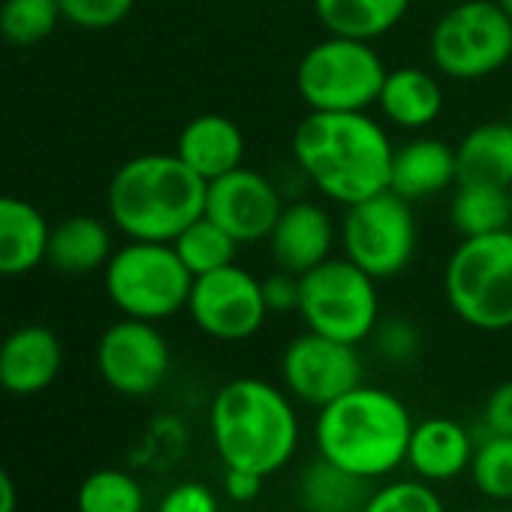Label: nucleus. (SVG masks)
<instances>
[{"instance_id":"423d86ee","label":"nucleus","mask_w":512,"mask_h":512,"mask_svg":"<svg viewBox=\"0 0 512 512\" xmlns=\"http://www.w3.org/2000/svg\"><path fill=\"white\" fill-rule=\"evenodd\" d=\"M109 302L133 320L163 323L178 311H187L193 275L169 241H136L112 253L106 263Z\"/></svg>"},{"instance_id":"4be33fe9","label":"nucleus","mask_w":512,"mask_h":512,"mask_svg":"<svg viewBox=\"0 0 512 512\" xmlns=\"http://www.w3.org/2000/svg\"><path fill=\"white\" fill-rule=\"evenodd\" d=\"M112 232L103 220L73 214L49 229L46 263L64 275H91L112 260Z\"/></svg>"},{"instance_id":"c756f323","label":"nucleus","mask_w":512,"mask_h":512,"mask_svg":"<svg viewBox=\"0 0 512 512\" xmlns=\"http://www.w3.org/2000/svg\"><path fill=\"white\" fill-rule=\"evenodd\" d=\"M58 0H4L0 4V37L13 46L46 40L61 22Z\"/></svg>"},{"instance_id":"5701e85b","label":"nucleus","mask_w":512,"mask_h":512,"mask_svg":"<svg viewBox=\"0 0 512 512\" xmlns=\"http://www.w3.org/2000/svg\"><path fill=\"white\" fill-rule=\"evenodd\" d=\"M458 184H512V124L488 121L476 124L455 145Z\"/></svg>"},{"instance_id":"473e14b6","label":"nucleus","mask_w":512,"mask_h":512,"mask_svg":"<svg viewBox=\"0 0 512 512\" xmlns=\"http://www.w3.org/2000/svg\"><path fill=\"white\" fill-rule=\"evenodd\" d=\"M374 347L386 362L407 365L419 356V329L407 320H386L374 329Z\"/></svg>"},{"instance_id":"79ce46f5","label":"nucleus","mask_w":512,"mask_h":512,"mask_svg":"<svg viewBox=\"0 0 512 512\" xmlns=\"http://www.w3.org/2000/svg\"><path fill=\"white\" fill-rule=\"evenodd\" d=\"M299 512H308V509H299Z\"/></svg>"},{"instance_id":"6e6552de","label":"nucleus","mask_w":512,"mask_h":512,"mask_svg":"<svg viewBox=\"0 0 512 512\" xmlns=\"http://www.w3.org/2000/svg\"><path fill=\"white\" fill-rule=\"evenodd\" d=\"M428 55L446 79H488L512 61V19L494 0H461L434 22Z\"/></svg>"},{"instance_id":"7ed1b4c3","label":"nucleus","mask_w":512,"mask_h":512,"mask_svg":"<svg viewBox=\"0 0 512 512\" xmlns=\"http://www.w3.org/2000/svg\"><path fill=\"white\" fill-rule=\"evenodd\" d=\"M413 425L398 395L362 383L317 410L314 440L320 458L371 482L407 464Z\"/></svg>"},{"instance_id":"c9c22d12","label":"nucleus","mask_w":512,"mask_h":512,"mask_svg":"<svg viewBox=\"0 0 512 512\" xmlns=\"http://www.w3.org/2000/svg\"><path fill=\"white\" fill-rule=\"evenodd\" d=\"M485 434H512V377L497 383L482 407Z\"/></svg>"},{"instance_id":"37998d69","label":"nucleus","mask_w":512,"mask_h":512,"mask_svg":"<svg viewBox=\"0 0 512 512\" xmlns=\"http://www.w3.org/2000/svg\"><path fill=\"white\" fill-rule=\"evenodd\" d=\"M509 124H512V121H509Z\"/></svg>"},{"instance_id":"72a5a7b5","label":"nucleus","mask_w":512,"mask_h":512,"mask_svg":"<svg viewBox=\"0 0 512 512\" xmlns=\"http://www.w3.org/2000/svg\"><path fill=\"white\" fill-rule=\"evenodd\" d=\"M157 512H220V497L211 485L187 479L160 497Z\"/></svg>"},{"instance_id":"f704fd0d","label":"nucleus","mask_w":512,"mask_h":512,"mask_svg":"<svg viewBox=\"0 0 512 512\" xmlns=\"http://www.w3.org/2000/svg\"><path fill=\"white\" fill-rule=\"evenodd\" d=\"M299 275H290L278 269L275 275L263 278V299L269 305V314H290L299 311Z\"/></svg>"},{"instance_id":"58836bf2","label":"nucleus","mask_w":512,"mask_h":512,"mask_svg":"<svg viewBox=\"0 0 512 512\" xmlns=\"http://www.w3.org/2000/svg\"><path fill=\"white\" fill-rule=\"evenodd\" d=\"M494 4H497V7H500V10H503L509 19H512V0H494Z\"/></svg>"},{"instance_id":"a19ab883","label":"nucleus","mask_w":512,"mask_h":512,"mask_svg":"<svg viewBox=\"0 0 512 512\" xmlns=\"http://www.w3.org/2000/svg\"><path fill=\"white\" fill-rule=\"evenodd\" d=\"M500 512H509V509H500Z\"/></svg>"},{"instance_id":"0eeeda50","label":"nucleus","mask_w":512,"mask_h":512,"mask_svg":"<svg viewBox=\"0 0 512 512\" xmlns=\"http://www.w3.org/2000/svg\"><path fill=\"white\" fill-rule=\"evenodd\" d=\"M386 73L374 43L326 34L302 55L296 91L308 112H368L377 106Z\"/></svg>"},{"instance_id":"9b49d317","label":"nucleus","mask_w":512,"mask_h":512,"mask_svg":"<svg viewBox=\"0 0 512 512\" xmlns=\"http://www.w3.org/2000/svg\"><path fill=\"white\" fill-rule=\"evenodd\" d=\"M187 314L196 329L214 341L238 344L250 341L269 320V305L263 299V281L241 266H223L217 272L193 278Z\"/></svg>"},{"instance_id":"2eb2a0df","label":"nucleus","mask_w":512,"mask_h":512,"mask_svg":"<svg viewBox=\"0 0 512 512\" xmlns=\"http://www.w3.org/2000/svg\"><path fill=\"white\" fill-rule=\"evenodd\" d=\"M266 241L275 266L302 278L332 256V247L338 241V226L323 205L311 199H299L293 205H284Z\"/></svg>"},{"instance_id":"dca6fc26","label":"nucleus","mask_w":512,"mask_h":512,"mask_svg":"<svg viewBox=\"0 0 512 512\" xmlns=\"http://www.w3.org/2000/svg\"><path fill=\"white\" fill-rule=\"evenodd\" d=\"M64 368V347L46 326H22L0 344V389L37 395L49 389Z\"/></svg>"},{"instance_id":"a878e982","label":"nucleus","mask_w":512,"mask_h":512,"mask_svg":"<svg viewBox=\"0 0 512 512\" xmlns=\"http://www.w3.org/2000/svg\"><path fill=\"white\" fill-rule=\"evenodd\" d=\"M449 223L461 238L512 229L509 187L455 184V193L449 199Z\"/></svg>"},{"instance_id":"39448f33","label":"nucleus","mask_w":512,"mask_h":512,"mask_svg":"<svg viewBox=\"0 0 512 512\" xmlns=\"http://www.w3.org/2000/svg\"><path fill=\"white\" fill-rule=\"evenodd\" d=\"M443 296L476 332L512 329V229L461 238L443 269Z\"/></svg>"},{"instance_id":"c85d7f7f","label":"nucleus","mask_w":512,"mask_h":512,"mask_svg":"<svg viewBox=\"0 0 512 512\" xmlns=\"http://www.w3.org/2000/svg\"><path fill=\"white\" fill-rule=\"evenodd\" d=\"M470 479L488 500H512V434H485L470 461Z\"/></svg>"},{"instance_id":"f3484780","label":"nucleus","mask_w":512,"mask_h":512,"mask_svg":"<svg viewBox=\"0 0 512 512\" xmlns=\"http://www.w3.org/2000/svg\"><path fill=\"white\" fill-rule=\"evenodd\" d=\"M458 184L455 148L434 136H413L392 151L389 190L407 202H425Z\"/></svg>"},{"instance_id":"ea45409f","label":"nucleus","mask_w":512,"mask_h":512,"mask_svg":"<svg viewBox=\"0 0 512 512\" xmlns=\"http://www.w3.org/2000/svg\"><path fill=\"white\" fill-rule=\"evenodd\" d=\"M509 208H512V184H509Z\"/></svg>"},{"instance_id":"f8f14e48","label":"nucleus","mask_w":512,"mask_h":512,"mask_svg":"<svg viewBox=\"0 0 512 512\" xmlns=\"http://www.w3.org/2000/svg\"><path fill=\"white\" fill-rule=\"evenodd\" d=\"M365 365L359 344L335 341L305 329L296 335L281 356V380L293 401L323 410L350 389L362 386Z\"/></svg>"},{"instance_id":"393cba45","label":"nucleus","mask_w":512,"mask_h":512,"mask_svg":"<svg viewBox=\"0 0 512 512\" xmlns=\"http://www.w3.org/2000/svg\"><path fill=\"white\" fill-rule=\"evenodd\" d=\"M302 509L308 512H362L368 500V479L317 458L302 470L299 479Z\"/></svg>"},{"instance_id":"f257e3e1","label":"nucleus","mask_w":512,"mask_h":512,"mask_svg":"<svg viewBox=\"0 0 512 512\" xmlns=\"http://www.w3.org/2000/svg\"><path fill=\"white\" fill-rule=\"evenodd\" d=\"M392 139L368 112H308L293 130V157L320 196L353 205L389 190Z\"/></svg>"},{"instance_id":"ddd939ff","label":"nucleus","mask_w":512,"mask_h":512,"mask_svg":"<svg viewBox=\"0 0 512 512\" xmlns=\"http://www.w3.org/2000/svg\"><path fill=\"white\" fill-rule=\"evenodd\" d=\"M97 371L109 389L127 398L157 392L172 371V350L157 323L124 317L97 344Z\"/></svg>"},{"instance_id":"e433bc0d","label":"nucleus","mask_w":512,"mask_h":512,"mask_svg":"<svg viewBox=\"0 0 512 512\" xmlns=\"http://www.w3.org/2000/svg\"><path fill=\"white\" fill-rule=\"evenodd\" d=\"M266 485V476L250 473V470H238V467H226L223 473V494L235 503H250L260 497Z\"/></svg>"},{"instance_id":"9d476101","label":"nucleus","mask_w":512,"mask_h":512,"mask_svg":"<svg viewBox=\"0 0 512 512\" xmlns=\"http://www.w3.org/2000/svg\"><path fill=\"white\" fill-rule=\"evenodd\" d=\"M338 238L344 256L374 281H389L407 272L416 256L419 226L413 202L392 190L368 196L344 208Z\"/></svg>"},{"instance_id":"a211bd4d","label":"nucleus","mask_w":512,"mask_h":512,"mask_svg":"<svg viewBox=\"0 0 512 512\" xmlns=\"http://www.w3.org/2000/svg\"><path fill=\"white\" fill-rule=\"evenodd\" d=\"M473 449L476 443L458 419L428 416L413 425L410 446H407V467L413 470V476L431 485L452 482L464 470H470Z\"/></svg>"},{"instance_id":"aec40b11","label":"nucleus","mask_w":512,"mask_h":512,"mask_svg":"<svg viewBox=\"0 0 512 512\" xmlns=\"http://www.w3.org/2000/svg\"><path fill=\"white\" fill-rule=\"evenodd\" d=\"M377 109L392 127L419 133L440 118L443 88L437 76L422 67H395L383 79Z\"/></svg>"},{"instance_id":"2f4dec72","label":"nucleus","mask_w":512,"mask_h":512,"mask_svg":"<svg viewBox=\"0 0 512 512\" xmlns=\"http://www.w3.org/2000/svg\"><path fill=\"white\" fill-rule=\"evenodd\" d=\"M58 7L70 25L82 31H106L133 13L136 0H58Z\"/></svg>"},{"instance_id":"cd10ccee","label":"nucleus","mask_w":512,"mask_h":512,"mask_svg":"<svg viewBox=\"0 0 512 512\" xmlns=\"http://www.w3.org/2000/svg\"><path fill=\"white\" fill-rule=\"evenodd\" d=\"M76 512H145V488L127 470L100 467L82 479Z\"/></svg>"},{"instance_id":"6ab92c4d","label":"nucleus","mask_w":512,"mask_h":512,"mask_svg":"<svg viewBox=\"0 0 512 512\" xmlns=\"http://www.w3.org/2000/svg\"><path fill=\"white\" fill-rule=\"evenodd\" d=\"M175 154L202 178L214 181L238 166H244V133L241 127L217 112L196 115L184 124Z\"/></svg>"},{"instance_id":"1a4fd4ad","label":"nucleus","mask_w":512,"mask_h":512,"mask_svg":"<svg viewBox=\"0 0 512 512\" xmlns=\"http://www.w3.org/2000/svg\"><path fill=\"white\" fill-rule=\"evenodd\" d=\"M299 317L305 329L362 344L374 335L380 323L377 281L362 272L347 256H329L326 263L299 278Z\"/></svg>"},{"instance_id":"4c0bfd02","label":"nucleus","mask_w":512,"mask_h":512,"mask_svg":"<svg viewBox=\"0 0 512 512\" xmlns=\"http://www.w3.org/2000/svg\"><path fill=\"white\" fill-rule=\"evenodd\" d=\"M0 512H19V491L4 467H0Z\"/></svg>"},{"instance_id":"20e7f679","label":"nucleus","mask_w":512,"mask_h":512,"mask_svg":"<svg viewBox=\"0 0 512 512\" xmlns=\"http://www.w3.org/2000/svg\"><path fill=\"white\" fill-rule=\"evenodd\" d=\"M202 181L178 154H139L109 181V217L136 241H175V235L205 214Z\"/></svg>"},{"instance_id":"bb28decb","label":"nucleus","mask_w":512,"mask_h":512,"mask_svg":"<svg viewBox=\"0 0 512 512\" xmlns=\"http://www.w3.org/2000/svg\"><path fill=\"white\" fill-rule=\"evenodd\" d=\"M175 247V253L181 256V263L187 266V272L193 278L217 272L223 266L235 263V250L241 247L220 223H214L208 214L196 217L190 226H184L175 241H169Z\"/></svg>"},{"instance_id":"412c9836","label":"nucleus","mask_w":512,"mask_h":512,"mask_svg":"<svg viewBox=\"0 0 512 512\" xmlns=\"http://www.w3.org/2000/svg\"><path fill=\"white\" fill-rule=\"evenodd\" d=\"M49 223L37 205L19 196H0V275L16 278L46 260Z\"/></svg>"},{"instance_id":"4468645a","label":"nucleus","mask_w":512,"mask_h":512,"mask_svg":"<svg viewBox=\"0 0 512 512\" xmlns=\"http://www.w3.org/2000/svg\"><path fill=\"white\" fill-rule=\"evenodd\" d=\"M284 199L269 175L250 166H238L205 190V214L220 223L238 244H260L272 235Z\"/></svg>"},{"instance_id":"b1692460","label":"nucleus","mask_w":512,"mask_h":512,"mask_svg":"<svg viewBox=\"0 0 512 512\" xmlns=\"http://www.w3.org/2000/svg\"><path fill=\"white\" fill-rule=\"evenodd\" d=\"M413 0H314V16L335 37L380 40L401 25Z\"/></svg>"},{"instance_id":"f03ea898","label":"nucleus","mask_w":512,"mask_h":512,"mask_svg":"<svg viewBox=\"0 0 512 512\" xmlns=\"http://www.w3.org/2000/svg\"><path fill=\"white\" fill-rule=\"evenodd\" d=\"M208 431L223 467L260 476L281 473L302 437L293 395L263 377H235L223 383L208 407Z\"/></svg>"},{"instance_id":"7c9ffc66","label":"nucleus","mask_w":512,"mask_h":512,"mask_svg":"<svg viewBox=\"0 0 512 512\" xmlns=\"http://www.w3.org/2000/svg\"><path fill=\"white\" fill-rule=\"evenodd\" d=\"M362 512H446V506L431 482L413 476V479H392L374 488Z\"/></svg>"}]
</instances>
